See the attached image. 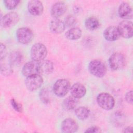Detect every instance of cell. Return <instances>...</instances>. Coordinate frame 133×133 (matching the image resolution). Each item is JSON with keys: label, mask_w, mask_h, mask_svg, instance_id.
<instances>
[{"label": "cell", "mask_w": 133, "mask_h": 133, "mask_svg": "<svg viewBox=\"0 0 133 133\" xmlns=\"http://www.w3.org/2000/svg\"><path fill=\"white\" fill-rule=\"evenodd\" d=\"M97 102L100 107L105 110H111L115 105L114 97L107 92L99 94L97 97Z\"/></svg>", "instance_id": "3957f363"}, {"label": "cell", "mask_w": 133, "mask_h": 133, "mask_svg": "<svg viewBox=\"0 0 133 133\" xmlns=\"http://www.w3.org/2000/svg\"><path fill=\"white\" fill-rule=\"evenodd\" d=\"M65 28L63 21L59 18H55L49 23V30L54 34H60L63 32Z\"/></svg>", "instance_id": "9a60e30c"}, {"label": "cell", "mask_w": 133, "mask_h": 133, "mask_svg": "<svg viewBox=\"0 0 133 133\" xmlns=\"http://www.w3.org/2000/svg\"><path fill=\"white\" fill-rule=\"evenodd\" d=\"M40 73L43 74H49L54 70L52 62L48 60H43L39 62Z\"/></svg>", "instance_id": "d6986e66"}, {"label": "cell", "mask_w": 133, "mask_h": 133, "mask_svg": "<svg viewBox=\"0 0 133 133\" xmlns=\"http://www.w3.org/2000/svg\"><path fill=\"white\" fill-rule=\"evenodd\" d=\"M6 46L4 44H3V43L1 44V46H0V58H1V60L4 59L5 56H6Z\"/></svg>", "instance_id": "4dcf8cb0"}, {"label": "cell", "mask_w": 133, "mask_h": 133, "mask_svg": "<svg viewBox=\"0 0 133 133\" xmlns=\"http://www.w3.org/2000/svg\"><path fill=\"white\" fill-rule=\"evenodd\" d=\"M103 34L104 38L110 42L116 41L120 36L117 28L115 26L107 27L103 31Z\"/></svg>", "instance_id": "2e32d148"}, {"label": "cell", "mask_w": 133, "mask_h": 133, "mask_svg": "<svg viewBox=\"0 0 133 133\" xmlns=\"http://www.w3.org/2000/svg\"><path fill=\"white\" fill-rule=\"evenodd\" d=\"M39 97L43 102L45 103H48L49 101L48 91L45 88H43V89H42L39 93Z\"/></svg>", "instance_id": "484cf974"}, {"label": "cell", "mask_w": 133, "mask_h": 133, "mask_svg": "<svg viewBox=\"0 0 133 133\" xmlns=\"http://www.w3.org/2000/svg\"><path fill=\"white\" fill-rule=\"evenodd\" d=\"M75 114L79 119L84 121L88 117L90 114V110L86 107L81 106L75 109Z\"/></svg>", "instance_id": "44dd1931"}, {"label": "cell", "mask_w": 133, "mask_h": 133, "mask_svg": "<svg viewBox=\"0 0 133 133\" xmlns=\"http://www.w3.org/2000/svg\"><path fill=\"white\" fill-rule=\"evenodd\" d=\"M88 70L93 76L101 78L103 77L107 73V67L105 64L100 60H93L88 64Z\"/></svg>", "instance_id": "6da1fadb"}, {"label": "cell", "mask_w": 133, "mask_h": 133, "mask_svg": "<svg viewBox=\"0 0 133 133\" xmlns=\"http://www.w3.org/2000/svg\"><path fill=\"white\" fill-rule=\"evenodd\" d=\"M16 37L19 43L22 44H27L32 41L34 35L30 29L27 27H21L17 30Z\"/></svg>", "instance_id": "8992f818"}, {"label": "cell", "mask_w": 133, "mask_h": 133, "mask_svg": "<svg viewBox=\"0 0 133 133\" xmlns=\"http://www.w3.org/2000/svg\"><path fill=\"white\" fill-rule=\"evenodd\" d=\"M126 63L124 56L120 52H115L112 54L109 58V64L113 70H119L123 69Z\"/></svg>", "instance_id": "5b68a950"}, {"label": "cell", "mask_w": 133, "mask_h": 133, "mask_svg": "<svg viewBox=\"0 0 133 133\" xmlns=\"http://www.w3.org/2000/svg\"><path fill=\"white\" fill-rule=\"evenodd\" d=\"M10 103H11L12 107L15 111H16L19 113H20L22 111V108L21 105L20 103H19L15 99H11Z\"/></svg>", "instance_id": "83f0119b"}, {"label": "cell", "mask_w": 133, "mask_h": 133, "mask_svg": "<svg viewBox=\"0 0 133 133\" xmlns=\"http://www.w3.org/2000/svg\"><path fill=\"white\" fill-rule=\"evenodd\" d=\"M101 129L97 127V126H91L87 128L85 131V132H89V133H99L101 132Z\"/></svg>", "instance_id": "f1b7e54d"}, {"label": "cell", "mask_w": 133, "mask_h": 133, "mask_svg": "<svg viewBox=\"0 0 133 133\" xmlns=\"http://www.w3.org/2000/svg\"><path fill=\"white\" fill-rule=\"evenodd\" d=\"M26 77L25 84L26 88L31 91L37 90L43 83V77L39 74H35Z\"/></svg>", "instance_id": "52a82bcc"}, {"label": "cell", "mask_w": 133, "mask_h": 133, "mask_svg": "<svg viewBox=\"0 0 133 133\" xmlns=\"http://www.w3.org/2000/svg\"><path fill=\"white\" fill-rule=\"evenodd\" d=\"M77 122L71 118H67L63 121L61 125V131L64 133H72L78 130Z\"/></svg>", "instance_id": "8fae6325"}, {"label": "cell", "mask_w": 133, "mask_h": 133, "mask_svg": "<svg viewBox=\"0 0 133 133\" xmlns=\"http://www.w3.org/2000/svg\"><path fill=\"white\" fill-rule=\"evenodd\" d=\"M19 20V16L16 12H10L1 19V25L3 28H9L16 24Z\"/></svg>", "instance_id": "30bf717a"}, {"label": "cell", "mask_w": 133, "mask_h": 133, "mask_svg": "<svg viewBox=\"0 0 133 133\" xmlns=\"http://www.w3.org/2000/svg\"><path fill=\"white\" fill-rule=\"evenodd\" d=\"M77 104V101L76 98L73 96H69L66 98L63 102V105L64 108L67 110H71L74 109Z\"/></svg>", "instance_id": "7402d4cb"}, {"label": "cell", "mask_w": 133, "mask_h": 133, "mask_svg": "<svg viewBox=\"0 0 133 133\" xmlns=\"http://www.w3.org/2000/svg\"><path fill=\"white\" fill-rule=\"evenodd\" d=\"M22 59V55L18 51L12 52L9 56V61L11 65L19 63L21 61Z\"/></svg>", "instance_id": "603a6c76"}, {"label": "cell", "mask_w": 133, "mask_h": 133, "mask_svg": "<svg viewBox=\"0 0 133 133\" xmlns=\"http://www.w3.org/2000/svg\"><path fill=\"white\" fill-rule=\"evenodd\" d=\"M46 47L42 43H35L31 48V57L32 60L41 62L45 59L47 55Z\"/></svg>", "instance_id": "7a4b0ae2"}, {"label": "cell", "mask_w": 133, "mask_h": 133, "mask_svg": "<svg viewBox=\"0 0 133 133\" xmlns=\"http://www.w3.org/2000/svg\"><path fill=\"white\" fill-rule=\"evenodd\" d=\"M100 25L98 19L94 17H90L85 21V26L89 31H94L98 29Z\"/></svg>", "instance_id": "ffe728a7"}, {"label": "cell", "mask_w": 133, "mask_h": 133, "mask_svg": "<svg viewBox=\"0 0 133 133\" xmlns=\"http://www.w3.org/2000/svg\"><path fill=\"white\" fill-rule=\"evenodd\" d=\"M70 88V83L68 80L60 79L54 83L53 91L57 96L63 97L68 94Z\"/></svg>", "instance_id": "277c9868"}, {"label": "cell", "mask_w": 133, "mask_h": 133, "mask_svg": "<svg viewBox=\"0 0 133 133\" xmlns=\"http://www.w3.org/2000/svg\"><path fill=\"white\" fill-rule=\"evenodd\" d=\"M125 100L128 103L132 104V90L128 91L125 95Z\"/></svg>", "instance_id": "f546056e"}, {"label": "cell", "mask_w": 133, "mask_h": 133, "mask_svg": "<svg viewBox=\"0 0 133 133\" xmlns=\"http://www.w3.org/2000/svg\"><path fill=\"white\" fill-rule=\"evenodd\" d=\"M72 96L76 99L83 97L86 93V89L84 85L79 83L74 84L70 88Z\"/></svg>", "instance_id": "e0dca14e"}, {"label": "cell", "mask_w": 133, "mask_h": 133, "mask_svg": "<svg viewBox=\"0 0 133 133\" xmlns=\"http://www.w3.org/2000/svg\"><path fill=\"white\" fill-rule=\"evenodd\" d=\"M28 10L33 16H40L44 11V6L42 3L38 0H32L28 2Z\"/></svg>", "instance_id": "7c38bea8"}, {"label": "cell", "mask_w": 133, "mask_h": 133, "mask_svg": "<svg viewBox=\"0 0 133 133\" xmlns=\"http://www.w3.org/2000/svg\"><path fill=\"white\" fill-rule=\"evenodd\" d=\"M11 64L9 63L1 62V72L3 75H9L12 72Z\"/></svg>", "instance_id": "cb8c5ba5"}, {"label": "cell", "mask_w": 133, "mask_h": 133, "mask_svg": "<svg viewBox=\"0 0 133 133\" xmlns=\"http://www.w3.org/2000/svg\"><path fill=\"white\" fill-rule=\"evenodd\" d=\"M119 35L124 38H130L133 35L132 22L130 21L123 20L119 23L117 27Z\"/></svg>", "instance_id": "ba28073f"}, {"label": "cell", "mask_w": 133, "mask_h": 133, "mask_svg": "<svg viewBox=\"0 0 133 133\" xmlns=\"http://www.w3.org/2000/svg\"><path fill=\"white\" fill-rule=\"evenodd\" d=\"M67 6L64 2H56L51 7L50 10L51 15L54 18H58L65 12Z\"/></svg>", "instance_id": "4fadbf2b"}, {"label": "cell", "mask_w": 133, "mask_h": 133, "mask_svg": "<svg viewBox=\"0 0 133 133\" xmlns=\"http://www.w3.org/2000/svg\"><path fill=\"white\" fill-rule=\"evenodd\" d=\"M20 2V1L19 0H6L4 1L5 7L10 10L15 9Z\"/></svg>", "instance_id": "d4e9b609"}, {"label": "cell", "mask_w": 133, "mask_h": 133, "mask_svg": "<svg viewBox=\"0 0 133 133\" xmlns=\"http://www.w3.org/2000/svg\"><path fill=\"white\" fill-rule=\"evenodd\" d=\"M77 22V20L76 18L73 15L68 16L65 19V25L68 27H72L75 25Z\"/></svg>", "instance_id": "4316f807"}, {"label": "cell", "mask_w": 133, "mask_h": 133, "mask_svg": "<svg viewBox=\"0 0 133 133\" xmlns=\"http://www.w3.org/2000/svg\"><path fill=\"white\" fill-rule=\"evenodd\" d=\"M123 132H132V127L130 126H128L126 127L123 130Z\"/></svg>", "instance_id": "1f68e13d"}, {"label": "cell", "mask_w": 133, "mask_h": 133, "mask_svg": "<svg viewBox=\"0 0 133 133\" xmlns=\"http://www.w3.org/2000/svg\"><path fill=\"white\" fill-rule=\"evenodd\" d=\"M119 16L124 19H130L132 18V10L130 5L126 3H121L118 9Z\"/></svg>", "instance_id": "5bb4252c"}, {"label": "cell", "mask_w": 133, "mask_h": 133, "mask_svg": "<svg viewBox=\"0 0 133 133\" xmlns=\"http://www.w3.org/2000/svg\"><path fill=\"white\" fill-rule=\"evenodd\" d=\"M82 33V31L80 28L78 27H73L65 32V36L68 39L76 40L81 38Z\"/></svg>", "instance_id": "ac0fdd59"}, {"label": "cell", "mask_w": 133, "mask_h": 133, "mask_svg": "<svg viewBox=\"0 0 133 133\" xmlns=\"http://www.w3.org/2000/svg\"><path fill=\"white\" fill-rule=\"evenodd\" d=\"M22 73L23 75L25 77L35 74H39V62L34 60L26 62L24 64L22 69Z\"/></svg>", "instance_id": "9c48e42d"}]
</instances>
